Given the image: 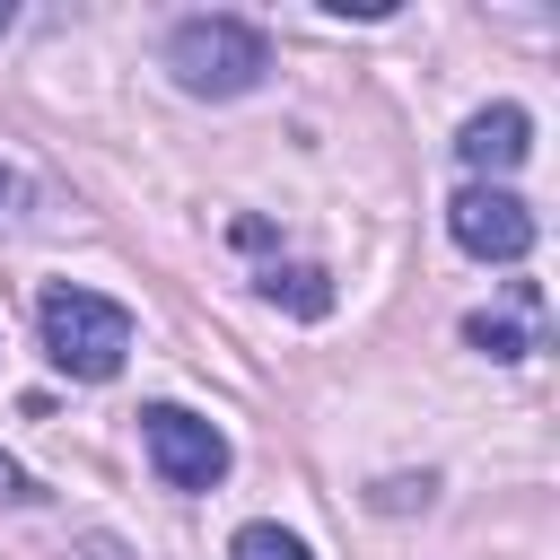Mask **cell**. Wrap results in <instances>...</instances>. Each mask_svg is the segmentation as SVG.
I'll list each match as a JSON object with an SVG mask.
<instances>
[{
  "mask_svg": "<svg viewBox=\"0 0 560 560\" xmlns=\"http://www.w3.org/2000/svg\"><path fill=\"white\" fill-rule=\"evenodd\" d=\"M0 499H35V481H26V464H18V455H0Z\"/></svg>",
  "mask_w": 560,
  "mask_h": 560,
  "instance_id": "9c48e42d",
  "label": "cell"
},
{
  "mask_svg": "<svg viewBox=\"0 0 560 560\" xmlns=\"http://www.w3.org/2000/svg\"><path fill=\"white\" fill-rule=\"evenodd\" d=\"M140 438H149V464H158L166 490H210L228 472V438L201 411H184V402H149L140 411Z\"/></svg>",
  "mask_w": 560,
  "mask_h": 560,
  "instance_id": "3957f363",
  "label": "cell"
},
{
  "mask_svg": "<svg viewBox=\"0 0 560 560\" xmlns=\"http://www.w3.org/2000/svg\"><path fill=\"white\" fill-rule=\"evenodd\" d=\"M228 560H315V551H306L289 525H245V534L228 542Z\"/></svg>",
  "mask_w": 560,
  "mask_h": 560,
  "instance_id": "52a82bcc",
  "label": "cell"
},
{
  "mask_svg": "<svg viewBox=\"0 0 560 560\" xmlns=\"http://www.w3.org/2000/svg\"><path fill=\"white\" fill-rule=\"evenodd\" d=\"M525 149H534L525 105H481V114L464 122V140H455V158H464L472 175H508V166H525Z\"/></svg>",
  "mask_w": 560,
  "mask_h": 560,
  "instance_id": "5b68a950",
  "label": "cell"
},
{
  "mask_svg": "<svg viewBox=\"0 0 560 560\" xmlns=\"http://www.w3.org/2000/svg\"><path fill=\"white\" fill-rule=\"evenodd\" d=\"M464 341H481L490 359H534L542 350V289H508V306H481V315H464Z\"/></svg>",
  "mask_w": 560,
  "mask_h": 560,
  "instance_id": "8992f818",
  "label": "cell"
},
{
  "mask_svg": "<svg viewBox=\"0 0 560 560\" xmlns=\"http://www.w3.org/2000/svg\"><path fill=\"white\" fill-rule=\"evenodd\" d=\"M262 289H271V298H289L298 315H324V306H332V289H324V271H306V262H298V271H271Z\"/></svg>",
  "mask_w": 560,
  "mask_h": 560,
  "instance_id": "ba28073f",
  "label": "cell"
},
{
  "mask_svg": "<svg viewBox=\"0 0 560 560\" xmlns=\"http://www.w3.org/2000/svg\"><path fill=\"white\" fill-rule=\"evenodd\" d=\"M446 228H455V245L481 254V262H525V254H534V210H525L508 184H464V192L446 201Z\"/></svg>",
  "mask_w": 560,
  "mask_h": 560,
  "instance_id": "277c9868",
  "label": "cell"
},
{
  "mask_svg": "<svg viewBox=\"0 0 560 560\" xmlns=\"http://www.w3.org/2000/svg\"><path fill=\"white\" fill-rule=\"evenodd\" d=\"M166 70H175V88H192V96H245V88L271 70V44H262L245 18H184V26L166 35Z\"/></svg>",
  "mask_w": 560,
  "mask_h": 560,
  "instance_id": "7a4b0ae2",
  "label": "cell"
},
{
  "mask_svg": "<svg viewBox=\"0 0 560 560\" xmlns=\"http://www.w3.org/2000/svg\"><path fill=\"white\" fill-rule=\"evenodd\" d=\"M35 332H44V359L61 376H88V385H105L122 368V350H131V315L114 298H96V289H70V280H52L35 298Z\"/></svg>",
  "mask_w": 560,
  "mask_h": 560,
  "instance_id": "6da1fadb",
  "label": "cell"
}]
</instances>
